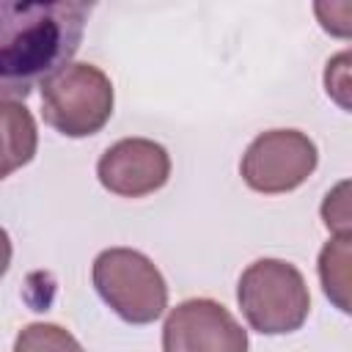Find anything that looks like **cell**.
Masks as SVG:
<instances>
[{"mask_svg":"<svg viewBox=\"0 0 352 352\" xmlns=\"http://www.w3.org/2000/svg\"><path fill=\"white\" fill-rule=\"evenodd\" d=\"M91 3L0 0V102H22L72 63L82 44Z\"/></svg>","mask_w":352,"mask_h":352,"instance_id":"cell-1","label":"cell"},{"mask_svg":"<svg viewBox=\"0 0 352 352\" xmlns=\"http://www.w3.org/2000/svg\"><path fill=\"white\" fill-rule=\"evenodd\" d=\"M236 302L248 324L261 336H286L302 327L311 294L302 272L283 258H256L236 283Z\"/></svg>","mask_w":352,"mask_h":352,"instance_id":"cell-2","label":"cell"},{"mask_svg":"<svg viewBox=\"0 0 352 352\" xmlns=\"http://www.w3.org/2000/svg\"><path fill=\"white\" fill-rule=\"evenodd\" d=\"M91 280L102 302L126 324H151L168 308V283L157 264L140 250H102L94 258Z\"/></svg>","mask_w":352,"mask_h":352,"instance_id":"cell-3","label":"cell"},{"mask_svg":"<svg viewBox=\"0 0 352 352\" xmlns=\"http://www.w3.org/2000/svg\"><path fill=\"white\" fill-rule=\"evenodd\" d=\"M113 104V82L94 63H69L41 82V116L66 138H88L104 129Z\"/></svg>","mask_w":352,"mask_h":352,"instance_id":"cell-4","label":"cell"},{"mask_svg":"<svg viewBox=\"0 0 352 352\" xmlns=\"http://www.w3.org/2000/svg\"><path fill=\"white\" fill-rule=\"evenodd\" d=\"M316 143L300 129H270L253 138L239 160L242 182L261 195L292 192L316 170Z\"/></svg>","mask_w":352,"mask_h":352,"instance_id":"cell-5","label":"cell"},{"mask_svg":"<svg viewBox=\"0 0 352 352\" xmlns=\"http://www.w3.org/2000/svg\"><path fill=\"white\" fill-rule=\"evenodd\" d=\"M248 330L209 297L179 302L162 324V352H248Z\"/></svg>","mask_w":352,"mask_h":352,"instance_id":"cell-6","label":"cell"},{"mask_svg":"<svg viewBox=\"0 0 352 352\" xmlns=\"http://www.w3.org/2000/svg\"><path fill=\"white\" fill-rule=\"evenodd\" d=\"M99 184L118 198H146L170 179V154L148 138H124L104 148L96 162Z\"/></svg>","mask_w":352,"mask_h":352,"instance_id":"cell-7","label":"cell"},{"mask_svg":"<svg viewBox=\"0 0 352 352\" xmlns=\"http://www.w3.org/2000/svg\"><path fill=\"white\" fill-rule=\"evenodd\" d=\"M38 148L33 113L22 102H0V182L25 168Z\"/></svg>","mask_w":352,"mask_h":352,"instance_id":"cell-8","label":"cell"},{"mask_svg":"<svg viewBox=\"0 0 352 352\" xmlns=\"http://www.w3.org/2000/svg\"><path fill=\"white\" fill-rule=\"evenodd\" d=\"M319 280L338 311L349 314V236H333L319 253Z\"/></svg>","mask_w":352,"mask_h":352,"instance_id":"cell-9","label":"cell"},{"mask_svg":"<svg viewBox=\"0 0 352 352\" xmlns=\"http://www.w3.org/2000/svg\"><path fill=\"white\" fill-rule=\"evenodd\" d=\"M14 352H85V349L66 327L52 322H30L16 333Z\"/></svg>","mask_w":352,"mask_h":352,"instance_id":"cell-10","label":"cell"},{"mask_svg":"<svg viewBox=\"0 0 352 352\" xmlns=\"http://www.w3.org/2000/svg\"><path fill=\"white\" fill-rule=\"evenodd\" d=\"M346 190H349V184L341 182L336 190H330L324 195V204H322V220H324L327 231H333L336 236H349V201H346Z\"/></svg>","mask_w":352,"mask_h":352,"instance_id":"cell-11","label":"cell"},{"mask_svg":"<svg viewBox=\"0 0 352 352\" xmlns=\"http://www.w3.org/2000/svg\"><path fill=\"white\" fill-rule=\"evenodd\" d=\"M11 256H14L11 236H8V231L0 226V278L8 272V267H11Z\"/></svg>","mask_w":352,"mask_h":352,"instance_id":"cell-12","label":"cell"}]
</instances>
